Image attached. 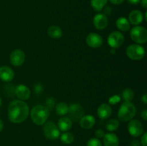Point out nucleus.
<instances>
[{"instance_id": "nucleus-3", "label": "nucleus", "mask_w": 147, "mask_h": 146, "mask_svg": "<svg viewBox=\"0 0 147 146\" xmlns=\"http://www.w3.org/2000/svg\"><path fill=\"white\" fill-rule=\"evenodd\" d=\"M136 113V108L131 102L125 101L122 103L118 112L119 119L122 122H128L134 118Z\"/></svg>"}, {"instance_id": "nucleus-34", "label": "nucleus", "mask_w": 147, "mask_h": 146, "mask_svg": "<svg viewBox=\"0 0 147 146\" xmlns=\"http://www.w3.org/2000/svg\"><path fill=\"white\" fill-rule=\"evenodd\" d=\"M129 3L132 4H136L138 3H139L141 1V0H128Z\"/></svg>"}, {"instance_id": "nucleus-32", "label": "nucleus", "mask_w": 147, "mask_h": 146, "mask_svg": "<svg viewBox=\"0 0 147 146\" xmlns=\"http://www.w3.org/2000/svg\"><path fill=\"white\" fill-rule=\"evenodd\" d=\"M142 117L144 119V120H145V121L147 120V110H144L142 113Z\"/></svg>"}, {"instance_id": "nucleus-36", "label": "nucleus", "mask_w": 147, "mask_h": 146, "mask_svg": "<svg viewBox=\"0 0 147 146\" xmlns=\"http://www.w3.org/2000/svg\"><path fill=\"white\" fill-rule=\"evenodd\" d=\"M3 127H4V124H3L2 120H1V119H0V132H1V130H2Z\"/></svg>"}, {"instance_id": "nucleus-7", "label": "nucleus", "mask_w": 147, "mask_h": 146, "mask_svg": "<svg viewBox=\"0 0 147 146\" xmlns=\"http://www.w3.org/2000/svg\"><path fill=\"white\" fill-rule=\"evenodd\" d=\"M124 36L120 31H115L111 33L108 37V44L111 48L116 49L121 47L124 42Z\"/></svg>"}, {"instance_id": "nucleus-8", "label": "nucleus", "mask_w": 147, "mask_h": 146, "mask_svg": "<svg viewBox=\"0 0 147 146\" xmlns=\"http://www.w3.org/2000/svg\"><path fill=\"white\" fill-rule=\"evenodd\" d=\"M83 108L80 104L78 103H73L69 106L68 109V113L69 118L72 120V121L77 122L80 120L82 117L83 116Z\"/></svg>"}, {"instance_id": "nucleus-10", "label": "nucleus", "mask_w": 147, "mask_h": 146, "mask_svg": "<svg viewBox=\"0 0 147 146\" xmlns=\"http://www.w3.org/2000/svg\"><path fill=\"white\" fill-rule=\"evenodd\" d=\"M25 54L21 50H15L11 53L9 57L10 62L15 67L22 66L25 62Z\"/></svg>"}, {"instance_id": "nucleus-25", "label": "nucleus", "mask_w": 147, "mask_h": 146, "mask_svg": "<svg viewBox=\"0 0 147 146\" xmlns=\"http://www.w3.org/2000/svg\"><path fill=\"white\" fill-rule=\"evenodd\" d=\"M60 140L64 144H71L74 141V136L72 133H69V132H65L60 136Z\"/></svg>"}, {"instance_id": "nucleus-12", "label": "nucleus", "mask_w": 147, "mask_h": 146, "mask_svg": "<svg viewBox=\"0 0 147 146\" xmlns=\"http://www.w3.org/2000/svg\"><path fill=\"white\" fill-rule=\"evenodd\" d=\"M109 24V19L104 14H98L93 18V25L97 29L103 30L106 28Z\"/></svg>"}, {"instance_id": "nucleus-2", "label": "nucleus", "mask_w": 147, "mask_h": 146, "mask_svg": "<svg viewBox=\"0 0 147 146\" xmlns=\"http://www.w3.org/2000/svg\"><path fill=\"white\" fill-rule=\"evenodd\" d=\"M30 117L33 123L37 125H42L49 117V110L45 106L37 104L32 109Z\"/></svg>"}, {"instance_id": "nucleus-26", "label": "nucleus", "mask_w": 147, "mask_h": 146, "mask_svg": "<svg viewBox=\"0 0 147 146\" xmlns=\"http://www.w3.org/2000/svg\"><path fill=\"white\" fill-rule=\"evenodd\" d=\"M122 95H123V97L125 100V101L131 102L134 99V93L133 90L131 89L126 88V90H123V93H122Z\"/></svg>"}, {"instance_id": "nucleus-33", "label": "nucleus", "mask_w": 147, "mask_h": 146, "mask_svg": "<svg viewBox=\"0 0 147 146\" xmlns=\"http://www.w3.org/2000/svg\"><path fill=\"white\" fill-rule=\"evenodd\" d=\"M142 1V6L144 9L147 8V0H141Z\"/></svg>"}, {"instance_id": "nucleus-31", "label": "nucleus", "mask_w": 147, "mask_h": 146, "mask_svg": "<svg viewBox=\"0 0 147 146\" xmlns=\"http://www.w3.org/2000/svg\"><path fill=\"white\" fill-rule=\"evenodd\" d=\"M109 1L115 5H119V4H122L124 1V0H109Z\"/></svg>"}, {"instance_id": "nucleus-6", "label": "nucleus", "mask_w": 147, "mask_h": 146, "mask_svg": "<svg viewBox=\"0 0 147 146\" xmlns=\"http://www.w3.org/2000/svg\"><path fill=\"white\" fill-rule=\"evenodd\" d=\"M43 133L49 140H56L60 136V130L53 122L48 121L45 123Z\"/></svg>"}, {"instance_id": "nucleus-24", "label": "nucleus", "mask_w": 147, "mask_h": 146, "mask_svg": "<svg viewBox=\"0 0 147 146\" xmlns=\"http://www.w3.org/2000/svg\"><path fill=\"white\" fill-rule=\"evenodd\" d=\"M119 126V122L117 119H110L107 121L106 125V130H109V132H113L115 131L118 129Z\"/></svg>"}, {"instance_id": "nucleus-37", "label": "nucleus", "mask_w": 147, "mask_h": 146, "mask_svg": "<svg viewBox=\"0 0 147 146\" xmlns=\"http://www.w3.org/2000/svg\"><path fill=\"white\" fill-rule=\"evenodd\" d=\"M1 104H2V101H1V97H0V107L1 106Z\"/></svg>"}, {"instance_id": "nucleus-16", "label": "nucleus", "mask_w": 147, "mask_h": 146, "mask_svg": "<svg viewBox=\"0 0 147 146\" xmlns=\"http://www.w3.org/2000/svg\"><path fill=\"white\" fill-rule=\"evenodd\" d=\"M129 21L134 25H139L143 21L144 14L139 10H133L129 15Z\"/></svg>"}, {"instance_id": "nucleus-22", "label": "nucleus", "mask_w": 147, "mask_h": 146, "mask_svg": "<svg viewBox=\"0 0 147 146\" xmlns=\"http://www.w3.org/2000/svg\"><path fill=\"white\" fill-rule=\"evenodd\" d=\"M108 0H91L90 4L95 11H100L106 7Z\"/></svg>"}, {"instance_id": "nucleus-28", "label": "nucleus", "mask_w": 147, "mask_h": 146, "mask_svg": "<svg viewBox=\"0 0 147 146\" xmlns=\"http://www.w3.org/2000/svg\"><path fill=\"white\" fill-rule=\"evenodd\" d=\"M121 101V97L118 95H113L109 98V102L111 104H116V103L119 102Z\"/></svg>"}, {"instance_id": "nucleus-35", "label": "nucleus", "mask_w": 147, "mask_h": 146, "mask_svg": "<svg viewBox=\"0 0 147 146\" xmlns=\"http://www.w3.org/2000/svg\"><path fill=\"white\" fill-rule=\"evenodd\" d=\"M142 100L143 101V102L144 103V104H146V103H147V95H146V94H144L143 96H142Z\"/></svg>"}, {"instance_id": "nucleus-30", "label": "nucleus", "mask_w": 147, "mask_h": 146, "mask_svg": "<svg viewBox=\"0 0 147 146\" xmlns=\"http://www.w3.org/2000/svg\"><path fill=\"white\" fill-rule=\"evenodd\" d=\"M95 135H96L97 138H101V137H103V136H104L105 135V133L103 130L98 129V130H97L96 132H95Z\"/></svg>"}, {"instance_id": "nucleus-1", "label": "nucleus", "mask_w": 147, "mask_h": 146, "mask_svg": "<svg viewBox=\"0 0 147 146\" xmlns=\"http://www.w3.org/2000/svg\"><path fill=\"white\" fill-rule=\"evenodd\" d=\"M29 113L28 104L22 100H14L9 104L8 117L11 123L15 124L22 123L28 117Z\"/></svg>"}, {"instance_id": "nucleus-29", "label": "nucleus", "mask_w": 147, "mask_h": 146, "mask_svg": "<svg viewBox=\"0 0 147 146\" xmlns=\"http://www.w3.org/2000/svg\"><path fill=\"white\" fill-rule=\"evenodd\" d=\"M142 138H141V143L143 146H147V133H144L142 135Z\"/></svg>"}, {"instance_id": "nucleus-19", "label": "nucleus", "mask_w": 147, "mask_h": 146, "mask_svg": "<svg viewBox=\"0 0 147 146\" xmlns=\"http://www.w3.org/2000/svg\"><path fill=\"white\" fill-rule=\"evenodd\" d=\"M57 127L63 132H67L72 127V120L68 117H63L58 120Z\"/></svg>"}, {"instance_id": "nucleus-15", "label": "nucleus", "mask_w": 147, "mask_h": 146, "mask_svg": "<svg viewBox=\"0 0 147 146\" xmlns=\"http://www.w3.org/2000/svg\"><path fill=\"white\" fill-rule=\"evenodd\" d=\"M96 119L91 115H86L83 116L80 120V127L85 130H89L94 126Z\"/></svg>"}, {"instance_id": "nucleus-18", "label": "nucleus", "mask_w": 147, "mask_h": 146, "mask_svg": "<svg viewBox=\"0 0 147 146\" xmlns=\"http://www.w3.org/2000/svg\"><path fill=\"white\" fill-rule=\"evenodd\" d=\"M103 144L104 146H119V137L114 133H106L103 136Z\"/></svg>"}, {"instance_id": "nucleus-27", "label": "nucleus", "mask_w": 147, "mask_h": 146, "mask_svg": "<svg viewBox=\"0 0 147 146\" xmlns=\"http://www.w3.org/2000/svg\"><path fill=\"white\" fill-rule=\"evenodd\" d=\"M87 146H103L100 140L96 137H93L88 140L87 143Z\"/></svg>"}, {"instance_id": "nucleus-14", "label": "nucleus", "mask_w": 147, "mask_h": 146, "mask_svg": "<svg viewBox=\"0 0 147 146\" xmlns=\"http://www.w3.org/2000/svg\"><path fill=\"white\" fill-rule=\"evenodd\" d=\"M14 77V72L8 66L0 67V80L8 82H11Z\"/></svg>"}, {"instance_id": "nucleus-20", "label": "nucleus", "mask_w": 147, "mask_h": 146, "mask_svg": "<svg viewBox=\"0 0 147 146\" xmlns=\"http://www.w3.org/2000/svg\"><path fill=\"white\" fill-rule=\"evenodd\" d=\"M47 34L53 39H60L63 36V30L60 27L56 25L50 26L47 29Z\"/></svg>"}, {"instance_id": "nucleus-5", "label": "nucleus", "mask_w": 147, "mask_h": 146, "mask_svg": "<svg viewBox=\"0 0 147 146\" xmlns=\"http://www.w3.org/2000/svg\"><path fill=\"white\" fill-rule=\"evenodd\" d=\"M130 36L136 44H144L147 41V30L145 27L136 26L131 29Z\"/></svg>"}, {"instance_id": "nucleus-17", "label": "nucleus", "mask_w": 147, "mask_h": 146, "mask_svg": "<svg viewBox=\"0 0 147 146\" xmlns=\"http://www.w3.org/2000/svg\"><path fill=\"white\" fill-rule=\"evenodd\" d=\"M112 113V109L109 104L106 103L101 104L98 107L97 110V114L98 117L102 120H106L108 119Z\"/></svg>"}, {"instance_id": "nucleus-21", "label": "nucleus", "mask_w": 147, "mask_h": 146, "mask_svg": "<svg viewBox=\"0 0 147 146\" xmlns=\"http://www.w3.org/2000/svg\"><path fill=\"white\" fill-rule=\"evenodd\" d=\"M116 27L121 31H128L130 29V23L125 17H120L116 20Z\"/></svg>"}, {"instance_id": "nucleus-11", "label": "nucleus", "mask_w": 147, "mask_h": 146, "mask_svg": "<svg viewBox=\"0 0 147 146\" xmlns=\"http://www.w3.org/2000/svg\"><path fill=\"white\" fill-rule=\"evenodd\" d=\"M86 44L92 48H98L103 44V40L100 34L91 32L86 37Z\"/></svg>"}, {"instance_id": "nucleus-23", "label": "nucleus", "mask_w": 147, "mask_h": 146, "mask_svg": "<svg viewBox=\"0 0 147 146\" xmlns=\"http://www.w3.org/2000/svg\"><path fill=\"white\" fill-rule=\"evenodd\" d=\"M68 109L69 106L66 103L63 102H59L55 107L56 113H57V115L61 116L65 115L66 114H67L68 113Z\"/></svg>"}, {"instance_id": "nucleus-9", "label": "nucleus", "mask_w": 147, "mask_h": 146, "mask_svg": "<svg viewBox=\"0 0 147 146\" xmlns=\"http://www.w3.org/2000/svg\"><path fill=\"white\" fill-rule=\"evenodd\" d=\"M128 130L133 137H139L144 133V127L142 123L138 120H131L128 124Z\"/></svg>"}, {"instance_id": "nucleus-13", "label": "nucleus", "mask_w": 147, "mask_h": 146, "mask_svg": "<svg viewBox=\"0 0 147 146\" xmlns=\"http://www.w3.org/2000/svg\"><path fill=\"white\" fill-rule=\"evenodd\" d=\"M15 94L20 100H27L30 98V94H31V92L29 87L25 86L24 84H19L16 87L15 90Z\"/></svg>"}, {"instance_id": "nucleus-4", "label": "nucleus", "mask_w": 147, "mask_h": 146, "mask_svg": "<svg viewBox=\"0 0 147 146\" xmlns=\"http://www.w3.org/2000/svg\"><path fill=\"white\" fill-rule=\"evenodd\" d=\"M126 53L127 57L132 60H140L144 57L145 50L142 45L132 44L128 46L126 48Z\"/></svg>"}]
</instances>
